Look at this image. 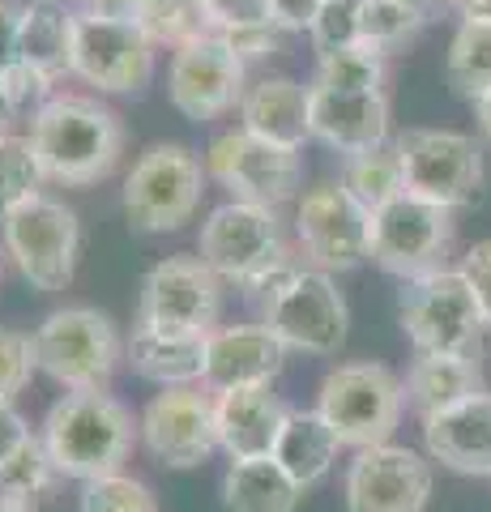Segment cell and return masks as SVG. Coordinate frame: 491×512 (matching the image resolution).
Listing matches in <instances>:
<instances>
[{"label":"cell","instance_id":"8992f818","mask_svg":"<svg viewBox=\"0 0 491 512\" xmlns=\"http://www.w3.org/2000/svg\"><path fill=\"white\" fill-rule=\"evenodd\" d=\"M261 325L287 350L325 359V355H338L342 350L351 312H346V299L338 291L334 274L295 265L278 282L265 286V320Z\"/></svg>","mask_w":491,"mask_h":512},{"label":"cell","instance_id":"277c9868","mask_svg":"<svg viewBox=\"0 0 491 512\" xmlns=\"http://www.w3.org/2000/svg\"><path fill=\"white\" fill-rule=\"evenodd\" d=\"M398 325L415 355H479L483 333L491 329L457 265L402 282Z\"/></svg>","mask_w":491,"mask_h":512},{"label":"cell","instance_id":"484cf974","mask_svg":"<svg viewBox=\"0 0 491 512\" xmlns=\"http://www.w3.org/2000/svg\"><path fill=\"white\" fill-rule=\"evenodd\" d=\"M342 448L346 444L338 440V431L321 419V410H291L287 423H282V436L274 444V461L308 491L334 470Z\"/></svg>","mask_w":491,"mask_h":512},{"label":"cell","instance_id":"f907efd6","mask_svg":"<svg viewBox=\"0 0 491 512\" xmlns=\"http://www.w3.org/2000/svg\"><path fill=\"white\" fill-rule=\"evenodd\" d=\"M13 120H18V107H13L5 82H0V137H9V124H13Z\"/></svg>","mask_w":491,"mask_h":512},{"label":"cell","instance_id":"5b68a950","mask_svg":"<svg viewBox=\"0 0 491 512\" xmlns=\"http://www.w3.org/2000/svg\"><path fill=\"white\" fill-rule=\"evenodd\" d=\"M321 419L338 431L346 448H376L389 444V436L402 423L406 410V389L402 376L385 363L359 359V363H338L334 372L321 380V397H316Z\"/></svg>","mask_w":491,"mask_h":512},{"label":"cell","instance_id":"4dcf8cb0","mask_svg":"<svg viewBox=\"0 0 491 512\" xmlns=\"http://www.w3.org/2000/svg\"><path fill=\"white\" fill-rule=\"evenodd\" d=\"M385 56L372 52V47H338V52L316 56V73L312 86L325 90H346V94H385Z\"/></svg>","mask_w":491,"mask_h":512},{"label":"cell","instance_id":"681fc988","mask_svg":"<svg viewBox=\"0 0 491 512\" xmlns=\"http://www.w3.org/2000/svg\"><path fill=\"white\" fill-rule=\"evenodd\" d=\"M402 5L423 13L427 22H436V18H445V13H453V0H402Z\"/></svg>","mask_w":491,"mask_h":512},{"label":"cell","instance_id":"e0dca14e","mask_svg":"<svg viewBox=\"0 0 491 512\" xmlns=\"http://www.w3.org/2000/svg\"><path fill=\"white\" fill-rule=\"evenodd\" d=\"M73 77L107 94H137L154 77V43L137 22L99 18L90 9H77Z\"/></svg>","mask_w":491,"mask_h":512},{"label":"cell","instance_id":"2e32d148","mask_svg":"<svg viewBox=\"0 0 491 512\" xmlns=\"http://www.w3.org/2000/svg\"><path fill=\"white\" fill-rule=\"evenodd\" d=\"M137 436L146 453L167 470H193L205 466L218 453V423H214V397L201 393V384L188 389H158L146 410H141Z\"/></svg>","mask_w":491,"mask_h":512},{"label":"cell","instance_id":"d6986e66","mask_svg":"<svg viewBox=\"0 0 491 512\" xmlns=\"http://www.w3.org/2000/svg\"><path fill=\"white\" fill-rule=\"evenodd\" d=\"M282 363H287V346L265 325H223L205 342V389H265L278 380Z\"/></svg>","mask_w":491,"mask_h":512},{"label":"cell","instance_id":"3957f363","mask_svg":"<svg viewBox=\"0 0 491 512\" xmlns=\"http://www.w3.org/2000/svg\"><path fill=\"white\" fill-rule=\"evenodd\" d=\"M197 256L214 269L218 282H235L244 291H265L269 282L295 269L278 210L248 201H227L210 210V218L201 222Z\"/></svg>","mask_w":491,"mask_h":512},{"label":"cell","instance_id":"603a6c76","mask_svg":"<svg viewBox=\"0 0 491 512\" xmlns=\"http://www.w3.org/2000/svg\"><path fill=\"white\" fill-rule=\"evenodd\" d=\"M308 116H312V86L295 82V77H261V82L248 86L240 103V120H244L240 128L287 150H299L304 141H312Z\"/></svg>","mask_w":491,"mask_h":512},{"label":"cell","instance_id":"7bdbcfd3","mask_svg":"<svg viewBox=\"0 0 491 512\" xmlns=\"http://www.w3.org/2000/svg\"><path fill=\"white\" fill-rule=\"evenodd\" d=\"M22 60V5L13 9L0 0V73H9Z\"/></svg>","mask_w":491,"mask_h":512},{"label":"cell","instance_id":"ffe728a7","mask_svg":"<svg viewBox=\"0 0 491 512\" xmlns=\"http://www.w3.org/2000/svg\"><path fill=\"white\" fill-rule=\"evenodd\" d=\"M423 448L453 474L491 478V393H474L423 419Z\"/></svg>","mask_w":491,"mask_h":512},{"label":"cell","instance_id":"cb8c5ba5","mask_svg":"<svg viewBox=\"0 0 491 512\" xmlns=\"http://www.w3.org/2000/svg\"><path fill=\"white\" fill-rule=\"evenodd\" d=\"M205 342L210 338L133 325V338L124 342V359L141 380L158 384V389H188V384H205Z\"/></svg>","mask_w":491,"mask_h":512},{"label":"cell","instance_id":"7dc6e473","mask_svg":"<svg viewBox=\"0 0 491 512\" xmlns=\"http://www.w3.org/2000/svg\"><path fill=\"white\" fill-rule=\"evenodd\" d=\"M453 13L462 22H483L491 26V0H453Z\"/></svg>","mask_w":491,"mask_h":512},{"label":"cell","instance_id":"9c48e42d","mask_svg":"<svg viewBox=\"0 0 491 512\" xmlns=\"http://www.w3.org/2000/svg\"><path fill=\"white\" fill-rule=\"evenodd\" d=\"M457 244V222L453 210L436 201H423L415 192H402L385 210L372 214V256L385 274L415 282L427 274L449 269V256Z\"/></svg>","mask_w":491,"mask_h":512},{"label":"cell","instance_id":"f6af8a7d","mask_svg":"<svg viewBox=\"0 0 491 512\" xmlns=\"http://www.w3.org/2000/svg\"><path fill=\"white\" fill-rule=\"evenodd\" d=\"M325 0H269V18H274L282 30H308L312 18L321 13Z\"/></svg>","mask_w":491,"mask_h":512},{"label":"cell","instance_id":"6da1fadb","mask_svg":"<svg viewBox=\"0 0 491 512\" xmlns=\"http://www.w3.org/2000/svg\"><path fill=\"white\" fill-rule=\"evenodd\" d=\"M30 141L43 175L65 188L99 184L116 171L124 154V124L112 107L86 94H52L30 116Z\"/></svg>","mask_w":491,"mask_h":512},{"label":"cell","instance_id":"836d02e7","mask_svg":"<svg viewBox=\"0 0 491 512\" xmlns=\"http://www.w3.org/2000/svg\"><path fill=\"white\" fill-rule=\"evenodd\" d=\"M137 26L146 30V39L154 47H171V52L201 35H214L210 22H205L201 0H146Z\"/></svg>","mask_w":491,"mask_h":512},{"label":"cell","instance_id":"83f0119b","mask_svg":"<svg viewBox=\"0 0 491 512\" xmlns=\"http://www.w3.org/2000/svg\"><path fill=\"white\" fill-rule=\"evenodd\" d=\"M299 500H304V487L274 457L231 461V470L223 474L227 512H295Z\"/></svg>","mask_w":491,"mask_h":512},{"label":"cell","instance_id":"9a60e30c","mask_svg":"<svg viewBox=\"0 0 491 512\" xmlns=\"http://www.w3.org/2000/svg\"><path fill=\"white\" fill-rule=\"evenodd\" d=\"M244 69L248 64L231 52L223 35H201L171 52L167 99L193 124L218 120V116H227L231 107L244 103V94H248Z\"/></svg>","mask_w":491,"mask_h":512},{"label":"cell","instance_id":"ab89813d","mask_svg":"<svg viewBox=\"0 0 491 512\" xmlns=\"http://www.w3.org/2000/svg\"><path fill=\"white\" fill-rule=\"evenodd\" d=\"M201 9H205V22H210L214 35L240 30V26L274 22L269 18V0H201Z\"/></svg>","mask_w":491,"mask_h":512},{"label":"cell","instance_id":"f546056e","mask_svg":"<svg viewBox=\"0 0 491 512\" xmlns=\"http://www.w3.org/2000/svg\"><path fill=\"white\" fill-rule=\"evenodd\" d=\"M445 73H449V86L470 103L491 90V26L457 22L453 39H449Z\"/></svg>","mask_w":491,"mask_h":512},{"label":"cell","instance_id":"44dd1931","mask_svg":"<svg viewBox=\"0 0 491 512\" xmlns=\"http://www.w3.org/2000/svg\"><path fill=\"white\" fill-rule=\"evenodd\" d=\"M308 128L321 146L346 154L389 146V99L385 94H346L312 86Z\"/></svg>","mask_w":491,"mask_h":512},{"label":"cell","instance_id":"60d3db41","mask_svg":"<svg viewBox=\"0 0 491 512\" xmlns=\"http://www.w3.org/2000/svg\"><path fill=\"white\" fill-rule=\"evenodd\" d=\"M0 82H5L9 99H13V107H18V111H26V107L39 111L47 99H52V77H43L39 69H30L26 60H18L9 73H0Z\"/></svg>","mask_w":491,"mask_h":512},{"label":"cell","instance_id":"d6a6232c","mask_svg":"<svg viewBox=\"0 0 491 512\" xmlns=\"http://www.w3.org/2000/svg\"><path fill=\"white\" fill-rule=\"evenodd\" d=\"M43 184H47V175L35 154V141L18 133L0 137V222L30 197H39Z\"/></svg>","mask_w":491,"mask_h":512},{"label":"cell","instance_id":"4fadbf2b","mask_svg":"<svg viewBox=\"0 0 491 512\" xmlns=\"http://www.w3.org/2000/svg\"><path fill=\"white\" fill-rule=\"evenodd\" d=\"M223 312V282L201 256H167L141 278L137 295V325L210 338Z\"/></svg>","mask_w":491,"mask_h":512},{"label":"cell","instance_id":"ba28073f","mask_svg":"<svg viewBox=\"0 0 491 512\" xmlns=\"http://www.w3.org/2000/svg\"><path fill=\"white\" fill-rule=\"evenodd\" d=\"M39 372L52 376L60 389L90 393L112 380L116 363L124 359V342L112 325V316L99 308H56L35 329Z\"/></svg>","mask_w":491,"mask_h":512},{"label":"cell","instance_id":"f1b7e54d","mask_svg":"<svg viewBox=\"0 0 491 512\" xmlns=\"http://www.w3.org/2000/svg\"><path fill=\"white\" fill-rule=\"evenodd\" d=\"M342 188L363 205L368 214L385 210L389 201H398L406 192V171H402V158L393 146H376V150H359V154H346L342 158V171H338Z\"/></svg>","mask_w":491,"mask_h":512},{"label":"cell","instance_id":"8d00e7d4","mask_svg":"<svg viewBox=\"0 0 491 512\" xmlns=\"http://www.w3.org/2000/svg\"><path fill=\"white\" fill-rule=\"evenodd\" d=\"M359 18H363V0H325L321 13L308 26V39L316 47V56L338 52V47L359 43Z\"/></svg>","mask_w":491,"mask_h":512},{"label":"cell","instance_id":"7402d4cb","mask_svg":"<svg viewBox=\"0 0 491 512\" xmlns=\"http://www.w3.org/2000/svg\"><path fill=\"white\" fill-rule=\"evenodd\" d=\"M287 406L269 389H231L214 393V423H218V448L231 461H257L274 457V444L287 423Z\"/></svg>","mask_w":491,"mask_h":512},{"label":"cell","instance_id":"d4e9b609","mask_svg":"<svg viewBox=\"0 0 491 512\" xmlns=\"http://www.w3.org/2000/svg\"><path fill=\"white\" fill-rule=\"evenodd\" d=\"M402 389H406V406L419 419L440 414L474 393H483L479 355H415L402 376Z\"/></svg>","mask_w":491,"mask_h":512},{"label":"cell","instance_id":"30bf717a","mask_svg":"<svg viewBox=\"0 0 491 512\" xmlns=\"http://www.w3.org/2000/svg\"><path fill=\"white\" fill-rule=\"evenodd\" d=\"M0 239H5V252L13 256L18 274L39 295H56L73 282L77 252H82V227H77V214L65 201L47 197V192L30 197L0 222Z\"/></svg>","mask_w":491,"mask_h":512},{"label":"cell","instance_id":"f35d334b","mask_svg":"<svg viewBox=\"0 0 491 512\" xmlns=\"http://www.w3.org/2000/svg\"><path fill=\"white\" fill-rule=\"evenodd\" d=\"M287 35L291 30H282L278 22H261V26H240V30H223V39L235 56L244 64H257V60H269V56H282V47H287Z\"/></svg>","mask_w":491,"mask_h":512},{"label":"cell","instance_id":"7a4b0ae2","mask_svg":"<svg viewBox=\"0 0 491 512\" xmlns=\"http://www.w3.org/2000/svg\"><path fill=\"white\" fill-rule=\"evenodd\" d=\"M39 440L52 453L60 478L90 483V478L124 470V461L133 453V440H137V427H133V414L112 393L90 389V393L60 397L47 410Z\"/></svg>","mask_w":491,"mask_h":512},{"label":"cell","instance_id":"d590c367","mask_svg":"<svg viewBox=\"0 0 491 512\" xmlns=\"http://www.w3.org/2000/svg\"><path fill=\"white\" fill-rule=\"evenodd\" d=\"M77 512H158L154 491L133 474H103L77 491Z\"/></svg>","mask_w":491,"mask_h":512},{"label":"cell","instance_id":"74e56055","mask_svg":"<svg viewBox=\"0 0 491 512\" xmlns=\"http://www.w3.org/2000/svg\"><path fill=\"white\" fill-rule=\"evenodd\" d=\"M39 372V355H35V333L22 329H0V402H13L30 376Z\"/></svg>","mask_w":491,"mask_h":512},{"label":"cell","instance_id":"8fae6325","mask_svg":"<svg viewBox=\"0 0 491 512\" xmlns=\"http://www.w3.org/2000/svg\"><path fill=\"white\" fill-rule=\"evenodd\" d=\"M406 171V192L423 201H436L445 210H466L479 201L487 167H483V146L470 133L457 128H406L393 141Z\"/></svg>","mask_w":491,"mask_h":512},{"label":"cell","instance_id":"ee69618b","mask_svg":"<svg viewBox=\"0 0 491 512\" xmlns=\"http://www.w3.org/2000/svg\"><path fill=\"white\" fill-rule=\"evenodd\" d=\"M35 436V431L26 427V419L18 414V406L13 402H0V470H5V461L18 453V448Z\"/></svg>","mask_w":491,"mask_h":512},{"label":"cell","instance_id":"52a82bcc","mask_svg":"<svg viewBox=\"0 0 491 512\" xmlns=\"http://www.w3.org/2000/svg\"><path fill=\"white\" fill-rule=\"evenodd\" d=\"M205 163L176 141H158L124 180V218L137 235H167L193 222L205 192Z\"/></svg>","mask_w":491,"mask_h":512},{"label":"cell","instance_id":"ac0fdd59","mask_svg":"<svg viewBox=\"0 0 491 512\" xmlns=\"http://www.w3.org/2000/svg\"><path fill=\"white\" fill-rule=\"evenodd\" d=\"M342 491L346 512H423L432 500V457L402 444L359 448Z\"/></svg>","mask_w":491,"mask_h":512},{"label":"cell","instance_id":"1f68e13d","mask_svg":"<svg viewBox=\"0 0 491 512\" xmlns=\"http://www.w3.org/2000/svg\"><path fill=\"white\" fill-rule=\"evenodd\" d=\"M423 26H427L423 13L402 5V0H363L359 43L389 60L393 52H406V47L423 35Z\"/></svg>","mask_w":491,"mask_h":512},{"label":"cell","instance_id":"e575fe53","mask_svg":"<svg viewBox=\"0 0 491 512\" xmlns=\"http://www.w3.org/2000/svg\"><path fill=\"white\" fill-rule=\"evenodd\" d=\"M56 478H60V470H56L52 453L43 448L39 436H30L18 453L5 461V470H0V495L30 504V500H39L43 491H52Z\"/></svg>","mask_w":491,"mask_h":512},{"label":"cell","instance_id":"5bb4252c","mask_svg":"<svg viewBox=\"0 0 491 512\" xmlns=\"http://www.w3.org/2000/svg\"><path fill=\"white\" fill-rule=\"evenodd\" d=\"M295 239L312 269L346 274L372 256V214L342 188V180L312 184L295 201Z\"/></svg>","mask_w":491,"mask_h":512},{"label":"cell","instance_id":"c3c4849f","mask_svg":"<svg viewBox=\"0 0 491 512\" xmlns=\"http://www.w3.org/2000/svg\"><path fill=\"white\" fill-rule=\"evenodd\" d=\"M470 107H474V128H479V137L491 146V90L479 94V99H474Z\"/></svg>","mask_w":491,"mask_h":512},{"label":"cell","instance_id":"7c38bea8","mask_svg":"<svg viewBox=\"0 0 491 512\" xmlns=\"http://www.w3.org/2000/svg\"><path fill=\"white\" fill-rule=\"evenodd\" d=\"M205 171L218 188L231 192V201H248V205H265L278 210L299 197L304 184V158L299 150L274 146L248 128H227L210 141L205 150Z\"/></svg>","mask_w":491,"mask_h":512},{"label":"cell","instance_id":"bcb514c9","mask_svg":"<svg viewBox=\"0 0 491 512\" xmlns=\"http://www.w3.org/2000/svg\"><path fill=\"white\" fill-rule=\"evenodd\" d=\"M90 13H99V18H120V22H137L141 9H146V0H86Z\"/></svg>","mask_w":491,"mask_h":512},{"label":"cell","instance_id":"b9f144b4","mask_svg":"<svg viewBox=\"0 0 491 512\" xmlns=\"http://www.w3.org/2000/svg\"><path fill=\"white\" fill-rule=\"evenodd\" d=\"M457 269H462V278L470 282V291H474V299H479V308H483L487 325H491V239L470 244L462 252V261H457Z\"/></svg>","mask_w":491,"mask_h":512},{"label":"cell","instance_id":"4316f807","mask_svg":"<svg viewBox=\"0 0 491 512\" xmlns=\"http://www.w3.org/2000/svg\"><path fill=\"white\" fill-rule=\"evenodd\" d=\"M73 39H77V9L65 0H26L22 5V60L43 77L73 73Z\"/></svg>","mask_w":491,"mask_h":512},{"label":"cell","instance_id":"816d5d0a","mask_svg":"<svg viewBox=\"0 0 491 512\" xmlns=\"http://www.w3.org/2000/svg\"><path fill=\"white\" fill-rule=\"evenodd\" d=\"M0 512H35V508L22 504V500H9V495H0Z\"/></svg>","mask_w":491,"mask_h":512}]
</instances>
